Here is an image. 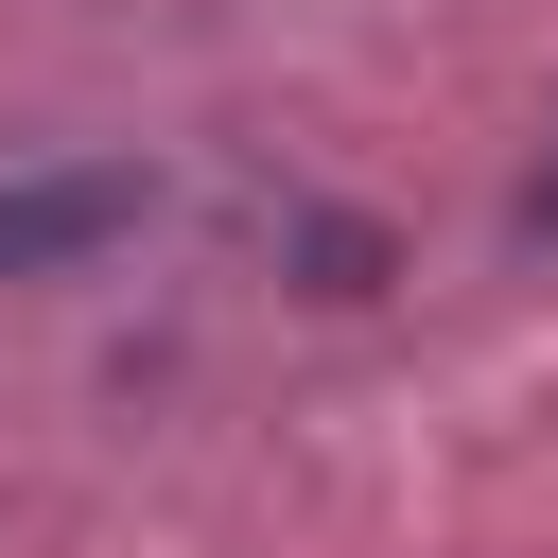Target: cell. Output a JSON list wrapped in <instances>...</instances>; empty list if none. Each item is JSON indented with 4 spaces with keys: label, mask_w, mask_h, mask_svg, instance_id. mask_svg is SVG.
I'll list each match as a JSON object with an SVG mask.
<instances>
[{
    "label": "cell",
    "mask_w": 558,
    "mask_h": 558,
    "mask_svg": "<svg viewBox=\"0 0 558 558\" xmlns=\"http://www.w3.org/2000/svg\"><path fill=\"white\" fill-rule=\"evenodd\" d=\"M140 227V174H105V157H52V174H0V279H70L87 244H122Z\"/></svg>",
    "instance_id": "obj_1"
},
{
    "label": "cell",
    "mask_w": 558,
    "mask_h": 558,
    "mask_svg": "<svg viewBox=\"0 0 558 558\" xmlns=\"http://www.w3.org/2000/svg\"><path fill=\"white\" fill-rule=\"evenodd\" d=\"M541 227H558V174H541Z\"/></svg>",
    "instance_id": "obj_2"
}]
</instances>
